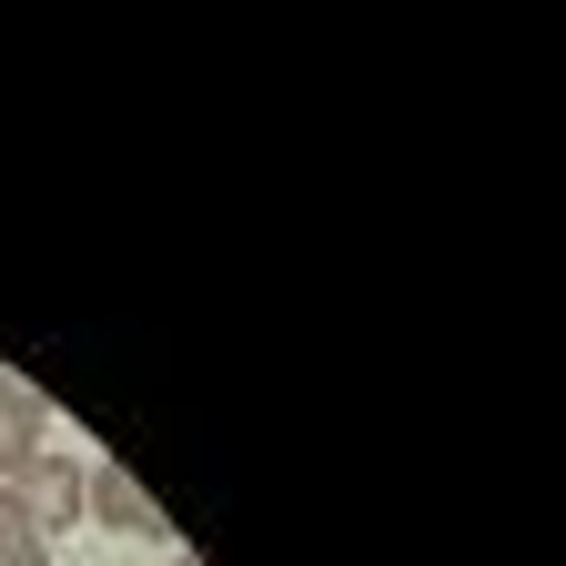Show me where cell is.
<instances>
[{
  "label": "cell",
  "instance_id": "7a4b0ae2",
  "mask_svg": "<svg viewBox=\"0 0 566 566\" xmlns=\"http://www.w3.org/2000/svg\"><path fill=\"white\" fill-rule=\"evenodd\" d=\"M31 455H51V405H41V385L0 365V485H21Z\"/></svg>",
  "mask_w": 566,
  "mask_h": 566
},
{
  "label": "cell",
  "instance_id": "6da1fadb",
  "mask_svg": "<svg viewBox=\"0 0 566 566\" xmlns=\"http://www.w3.org/2000/svg\"><path fill=\"white\" fill-rule=\"evenodd\" d=\"M82 516H92V526H112V536H153V546L172 536V516L142 495V475H132L122 455H92V465H82Z\"/></svg>",
  "mask_w": 566,
  "mask_h": 566
},
{
  "label": "cell",
  "instance_id": "277c9868",
  "mask_svg": "<svg viewBox=\"0 0 566 566\" xmlns=\"http://www.w3.org/2000/svg\"><path fill=\"white\" fill-rule=\"evenodd\" d=\"M0 566H51V536L21 516V495L0 485Z\"/></svg>",
  "mask_w": 566,
  "mask_h": 566
},
{
  "label": "cell",
  "instance_id": "3957f363",
  "mask_svg": "<svg viewBox=\"0 0 566 566\" xmlns=\"http://www.w3.org/2000/svg\"><path fill=\"white\" fill-rule=\"evenodd\" d=\"M11 495H21V516H31L41 536H61V526H82V455H31Z\"/></svg>",
  "mask_w": 566,
  "mask_h": 566
}]
</instances>
